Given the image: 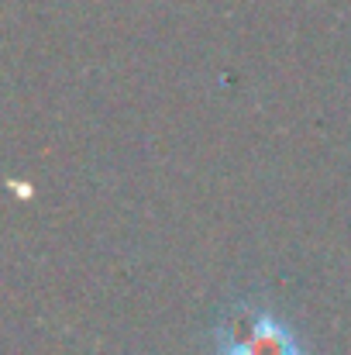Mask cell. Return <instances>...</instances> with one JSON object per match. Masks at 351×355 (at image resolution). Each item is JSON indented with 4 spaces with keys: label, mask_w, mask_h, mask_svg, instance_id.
Instances as JSON below:
<instances>
[{
    "label": "cell",
    "mask_w": 351,
    "mask_h": 355,
    "mask_svg": "<svg viewBox=\"0 0 351 355\" xmlns=\"http://www.w3.org/2000/svg\"><path fill=\"white\" fill-rule=\"evenodd\" d=\"M214 355H307V345L269 304H237L214 328Z\"/></svg>",
    "instance_id": "1"
}]
</instances>
